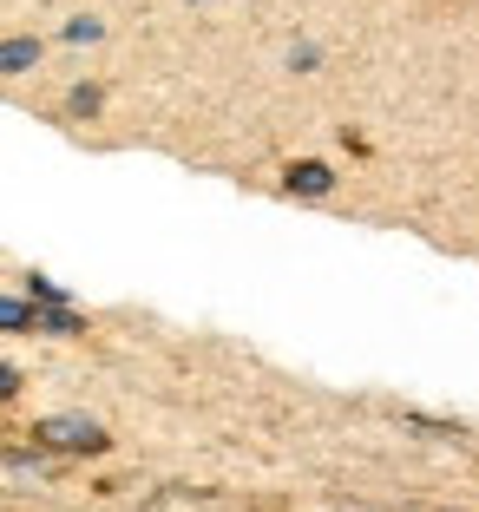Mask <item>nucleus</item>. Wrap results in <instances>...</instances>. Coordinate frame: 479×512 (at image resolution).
Wrapping results in <instances>:
<instances>
[{
	"label": "nucleus",
	"instance_id": "f257e3e1",
	"mask_svg": "<svg viewBox=\"0 0 479 512\" xmlns=\"http://www.w3.org/2000/svg\"><path fill=\"white\" fill-rule=\"evenodd\" d=\"M33 447L79 460V453H105V447H112V434H105L92 414H40V421H33Z\"/></svg>",
	"mask_w": 479,
	"mask_h": 512
},
{
	"label": "nucleus",
	"instance_id": "f03ea898",
	"mask_svg": "<svg viewBox=\"0 0 479 512\" xmlns=\"http://www.w3.org/2000/svg\"><path fill=\"white\" fill-rule=\"evenodd\" d=\"M283 191L289 197H329L335 191V171L322 165V158H296V165L283 171Z\"/></svg>",
	"mask_w": 479,
	"mask_h": 512
},
{
	"label": "nucleus",
	"instance_id": "7ed1b4c3",
	"mask_svg": "<svg viewBox=\"0 0 479 512\" xmlns=\"http://www.w3.org/2000/svg\"><path fill=\"white\" fill-rule=\"evenodd\" d=\"M0 329L7 335H40V302H20V296H0Z\"/></svg>",
	"mask_w": 479,
	"mask_h": 512
},
{
	"label": "nucleus",
	"instance_id": "20e7f679",
	"mask_svg": "<svg viewBox=\"0 0 479 512\" xmlns=\"http://www.w3.org/2000/svg\"><path fill=\"white\" fill-rule=\"evenodd\" d=\"M40 66V40H0V79L33 73Z\"/></svg>",
	"mask_w": 479,
	"mask_h": 512
},
{
	"label": "nucleus",
	"instance_id": "39448f33",
	"mask_svg": "<svg viewBox=\"0 0 479 512\" xmlns=\"http://www.w3.org/2000/svg\"><path fill=\"white\" fill-rule=\"evenodd\" d=\"M40 335H86V316L73 302H53V309H40Z\"/></svg>",
	"mask_w": 479,
	"mask_h": 512
},
{
	"label": "nucleus",
	"instance_id": "423d86ee",
	"mask_svg": "<svg viewBox=\"0 0 479 512\" xmlns=\"http://www.w3.org/2000/svg\"><path fill=\"white\" fill-rule=\"evenodd\" d=\"M99 106H105V92H99V86H73V92H66V112H73V119H92Z\"/></svg>",
	"mask_w": 479,
	"mask_h": 512
},
{
	"label": "nucleus",
	"instance_id": "0eeeda50",
	"mask_svg": "<svg viewBox=\"0 0 479 512\" xmlns=\"http://www.w3.org/2000/svg\"><path fill=\"white\" fill-rule=\"evenodd\" d=\"M27 296L40 302V309H53V302H73V296H66V283H53V276H27Z\"/></svg>",
	"mask_w": 479,
	"mask_h": 512
},
{
	"label": "nucleus",
	"instance_id": "6e6552de",
	"mask_svg": "<svg viewBox=\"0 0 479 512\" xmlns=\"http://www.w3.org/2000/svg\"><path fill=\"white\" fill-rule=\"evenodd\" d=\"M99 20H92V14H79V20H66V40H73V46H92V40H99Z\"/></svg>",
	"mask_w": 479,
	"mask_h": 512
},
{
	"label": "nucleus",
	"instance_id": "1a4fd4ad",
	"mask_svg": "<svg viewBox=\"0 0 479 512\" xmlns=\"http://www.w3.org/2000/svg\"><path fill=\"white\" fill-rule=\"evenodd\" d=\"M315 66H322L315 46H289V73H315Z\"/></svg>",
	"mask_w": 479,
	"mask_h": 512
},
{
	"label": "nucleus",
	"instance_id": "9d476101",
	"mask_svg": "<svg viewBox=\"0 0 479 512\" xmlns=\"http://www.w3.org/2000/svg\"><path fill=\"white\" fill-rule=\"evenodd\" d=\"M14 394H20V368L0 362V401H14Z\"/></svg>",
	"mask_w": 479,
	"mask_h": 512
}]
</instances>
